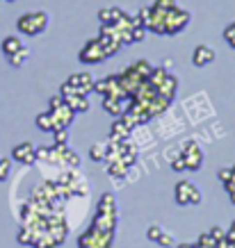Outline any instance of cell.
Returning a JSON list of instances; mask_svg holds the SVG:
<instances>
[{"label": "cell", "instance_id": "1", "mask_svg": "<svg viewBox=\"0 0 235 248\" xmlns=\"http://www.w3.org/2000/svg\"><path fill=\"white\" fill-rule=\"evenodd\" d=\"M48 14L46 12H28V14H23L16 23V28L21 34H28V37H37L41 32L48 28Z\"/></svg>", "mask_w": 235, "mask_h": 248}, {"label": "cell", "instance_id": "2", "mask_svg": "<svg viewBox=\"0 0 235 248\" xmlns=\"http://www.w3.org/2000/svg\"><path fill=\"white\" fill-rule=\"evenodd\" d=\"M80 248H112V232L89 226L87 232L80 234Z\"/></svg>", "mask_w": 235, "mask_h": 248}, {"label": "cell", "instance_id": "3", "mask_svg": "<svg viewBox=\"0 0 235 248\" xmlns=\"http://www.w3.org/2000/svg\"><path fill=\"white\" fill-rule=\"evenodd\" d=\"M187 23H190V12H185L181 7H174V9H167V14H165V34H178L187 28Z\"/></svg>", "mask_w": 235, "mask_h": 248}, {"label": "cell", "instance_id": "4", "mask_svg": "<svg viewBox=\"0 0 235 248\" xmlns=\"http://www.w3.org/2000/svg\"><path fill=\"white\" fill-rule=\"evenodd\" d=\"M181 157L185 159V166H187V171H199L201 166H203V151L199 148L197 141H185L183 143V151H181Z\"/></svg>", "mask_w": 235, "mask_h": 248}, {"label": "cell", "instance_id": "5", "mask_svg": "<svg viewBox=\"0 0 235 248\" xmlns=\"http://www.w3.org/2000/svg\"><path fill=\"white\" fill-rule=\"evenodd\" d=\"M105 60V50L101 46V39H91L87 41L83 50H80V62L83 64H99V62Z\"/></svg>", "mask_w": 235, "mask_h": 248}, {"label": "cell", "instance_id": "6", "mask_svg": "<svg viewBox=\"0 0 235 248\" xmlns=\"http://www.w3.org/2000/svg\"><path fill=\"white\" fill-rule=\"evenodd\" d=\"M12 157H14V162H18V164L30 166L37 162V148H34L30 141H23V143H18V146H14Z\"/></svg>", "mask_w": 235, "mask_h": 248}, {"label": "cell", "instance_id": "7", "mask_svg": "<svg viewBox=\"0 0 235 248\" xmlns=\"http://www.w3.org/2000/svg\"><path fill=\"white\" fill-rule=\"evenodd\" d=\"M50 112V116H53V123H55V130H68V125L73 123V109L64 103L62 107H57V109H48ZM53 130V132H55Z\"/></svg>", "mask_w": 235, "mask_h": 248}, {"label": "cell", "instance_id": "8", "mask_svg": "<svg viewBox=\"0 0 235 248\" xmlns=\"http://www.w3.org/2000/svg\"><path fill=\"white\" fill-rule=\"evenodd\" d=\"M215 57H217V55H215V50L210 46L199 44L197 48H194V53H192V64L199 68H203V66H208V64H213Z\"/></svg>", "mask_w": 235, "mask_h": 248}, {"label": "cell", "instance_id": "9", "mask_svg": "<svg viewBox=\"0 0 235 248\" xmlns=\"http://www.w3.org/2000/svg\"><path fill=\"white\" fill-rule=\"evenodd\" d=\"M67 82L73 84V87H78V89L83 91V96H87L89 91H94V82H96V80H94V76H91V73H87V71H84V73H73Z\"/></svg>", "mask_w": 235, "mask_h": 248}, {"label": "cell", "instance_id": "10", "mask_svg": "<svg viewBox=\"0 0 235 248\" xmlns=\"http://www.w3.org/2000/svg\"><path fill=\"white\" fill-rule=\"evenodd\" d=\"M192 189H194V185L187 180H181V182H176V203L183 205V207H187L190 205V196H192Z\"/></svg>", "mask_w": 235, "mask_h": 248}, {"label": "cell", "instance_id": "11", "mask_svg": "<svg viewBox=\"0 0 235 248\" xmlns=\"http://www.w3.org/2000/svg\"><path fill=\"white\" fill-rule=\"evenodd\" d=\"M94 228H99V230H107V232H114V226H117V214H101L96 212V217H94Z\"/></svg>", "mask_w": 235, "mask_h": 248}, {"label": "cell", "instance_id": "12", "mask_svg": "<svg viewBox=\"0 0 235 248\" xmlns=\"http://www.w3.org/2000/svg\"><path fill=\"white\" fill-rule=\"evenodd\" d=\"M103 109L110 112L112 116H121L126 112V107H123V98H114V96H105L103 98Z\"/></svg>", "mask_w": 235, "mask_h": 248}, {"label": "cell", "instance_id": "13", "mask_svg": "<svg viewBox=\"0 0 235 248\" xmlns=\"http://www.w3.org/2000/svg\"><path fill=\"white\" fill-rule=\"evenodd\" d=\"M176 89H178V78H174L171 73H169L167 80H165V82L158 87V93H160V96H165L167 100H174Z\"/></svg>", "mask_w": 235, "mask_h": 248}, {"label": "cell", "instance_id": "14", "mask_svg": "<svg viewBox=\"0 0 235 248\" xmlns=\"http://www.w3.org/2000/svg\"><path fill=\"white\" fill-rule=\"evenodd\" d=\"M64 103H67L73 114H80V112H89V98L87 96H71V98H64Z\"/></svg>", "mask_w": 235, "mask_h": 248}, {"label": "cell", "instance_id": "15", "mask_svg": "<svg viewBox=\"0 0 235 248\" xmlns=\"http://www.w3.org/2000/svg\"><path fill=\"white\" fill-rule=\"evenodd\" d=\"M121 14H123V9H119V7H105L99 12V21L105 23V25H114V23L121 18Z\"/></svg>", "mask_w": 235, "mask_h": 248}, {"label": "cell", "instance_id": "16", "mask_svg": "<svg viewBox=\"0 0 235 248\" xmlns=\"http://www.w3.org/2000/svg\"><path fill=\"white\" fill-rule=\"evenodd\" d=\"M130 169H133V166H130ZM107 173H110L112 178H117V180H123L126 173H128V166L123 164L121 159H114V162H107Z\"/></svg>", "mask_w": 235, "mask_h": 248}, {"label": "cell", "instance_id": "17", "mask_svg": "<svg viewBox=\"0 0 235 248\" xmlns=\"http://www.w3.org/2000/svg\"><path fill=\"white\" fill-rule=\"evenodd\" d=\"M101 214H117V201H114L112 194H103L99 201V210Z\"/></svg>", "mask_w": 235, "mask_h": 248}, {"label": "cell", "instance_id": "18", "mask_svg": "<svg viewBox=\"0 0 235 248\" xmlns=\"http://www.w3.org/2000/svg\"><path fill=\"white\" fill-rule=\"evenodd\" d=\"M23 48V41L18 37H5L2 39V53L7 55H14V53H18V50H21Z\"/></svg>", "mask_w": 235, "mask_h": 248}, {"label": "cell", "instance_id": "19", "mask_svg": "<svg viewBox=\"0 0 235 248\" xmlns=\"http://www.w3.org/2000/svg\"><path fill=\"white\" fill-rule=\"evenodd\" d=\"M130 68H133V71H135V73L142 78L144 82L149 80V76H151V71H153V66H151V64H149L146 60H137L135 64H130Z\"/></svg>", "mask_w": 235, "mask_h": 248}, {"label": "cell", "instance_id": "20", "mask_svg": "<svg viewBox=\"0 0 235 248\" xmlns=\"http://www.w3.org/2000/svg\"><path fill=\"white\" fill-rule=\"evenodd\" d=\"M34 123H37V128L44 130V132H53V130H55V123H53V116H50V112L39 114Z\"/></svg>", "mask_w": 235, "mask_h": 248}, {"label": "cell", "instance_id": "21", "mask_svg": "<svg viewBox=\"0 0 235 248\" xmlns=\"http://www.w3.org/2000/svg\"><path fill=\"white\" fill-rule=\"evenodd\" d=\"M28 57H30V50H28V48L23 46V48H21V50H18V53L9 55V64H12V66H14V68H21L23 64L28 62Z\"/></svg>", "mask_w": 235, "mask_h": 248}, {"label": "cell", "instance_id": "22", "mask_svg": "<svg viewBox=\"0 0 235 248\" xmlns=\"http://www.w3.org/2000/svg\"><path fill=\"white\" fill-rule=\"evenodd\" d=\"M89 159H94V162H105V143H94L89 148Z\"/></svg>", "mask_w": 235, "mask_h": 248}, {"label": "cell", "instance_id": "23", "mask_svg": "<svg viewBox=\"0 0 235 248\" xmlns=\"http://www.w3.org/2000/svg\"><path fill=\"white\" fill-rule=\"evenodd\" d=\"M12 173V162L7 157H0V182H5Z\"/></svg>", "mask_w": 235, "mask_h": 248}, {"label": "cell", "instance_id": "24", "mask_svg": "<svg viewBox=\"0 0 235 248\" xmlns=\"http://www.w3.org/2000/svg\"><path fill=\"white\" fill-rule=\"evenodd\" d=\"M224 41H226L231 48H235V21L228 23L226 28H224Z\"/></svg>", "mask_w": 235, "mask_h": 248}, {"label": "cell", "instance_id": "25", "mask_svg": "<svg viewBox=\"0 0 235 248\" xmlns=\"http://www.w3.org/2000/svg\"><path fill=\"white\" fill-rule=\"evenodd\" d=\"M155 244H160V246H165V248H174L176 246V239H174V234L165 230V232L160 234V239L155 241Z\"/></svg>", "mask_w": 235, "mask_h": 248}, {"label": "cell", "instance_id": "26", "mask_svg": "<svg viewBox=\"0 0 235 248\" xmlns=\"http://www.w3.org/2000/svg\"><path fill=\"white\" fill-rule=\"evenodd\" d=\"M53 139H55V146H68V132L67 130H55Z\"/></svg>", "mask_w": 235, "mask_h": 248}, {"label": "cell", "instance_id": "27", "mask_svg": "<svg viewBox=\"0 0 235 248\" xmlns=\"http://www.w3.org/2000/svg\"><path fill=\"white\" fill-rule=\"evenodd\" d=\"M130 37H133V44H137V41H144L146 28H144V25H135V28L130 30Z\"/></svg>", "mask_w": 235, "mask_h": 248}, {"label": "cell", "instance_id": "28", "mask_svg": "<svg viewBox=\"0 0 235 248\" xmlns=\"http://www.w3.org/2000/svg\"><path fill=\"white\" fill-rule=\"evenodd\" d=\"M94 91H99L101 96H107V93H110V78H107V80H101V82H94Z\"/></svg>", "mask_w": 235, "mask_h": 248}, {"label": "cell", "instance_id": "29", "mask_svg": "<svg viewBox=\"0 0 235 248\" xmlns=\"http://www.w3.org/2000/svg\"><path fill=\"white\" fill-rule=\"evenodd\" d=\"M162 232H165V228H160V226H151L149 230H146V237H149L151 241H158V239H160V234H162Z\"/></svg>", "mask_w": 235, "mask_h": 248}, {"label": "cell", "instance_id": "30", "mask_svg": "<svg viewBox=\"0 0 235 248\" xmlns=\"http://www.w3.org/2000/svg\"><path fill=\"white\" fill-rule=\"evenodd\" d=\"M153 7H158V9H174V7H178L176 5V0H155V5Z\"/></svg>", "mask_w": 235, "mask_h": 248}, {"label": "cell", "instance_id": "31", "mask_svg": "<svg viewBox=\"0 0 235 248\" xmlns=\"http://www.w3.org/2000/svg\"><path fill=\"white\" fill-rule=\"evenodd\" d=\"M171 169H174L176 173H183V171H187V166H185V159H183L181 155H178V159H174V162H171Z\"/></svg>", "mask_w": 235, "mask_h": 248}, {"label": "cell", "instance_id": "32", "mask_svg": "<svg viewBox=\"0 0 235 248\" xmlns=\"http://www.w3.org/2000/svg\"><path fill=\"white\" fill-rule=\"evenodd\" d=\"M210 234H213V239H215V241H221V239H226V232H224V230H221L219 226L210 228Z\"/></svg>", "mask_w": 235, "mask_h": 248}, {"label": "cell", "instance_id": "33", "mask_svg": "<svg viewBox=\"0 0 235 248\" xmlns=\"http://www.w3.org/2000/svg\"><path fill=\"white\" fill-rule=\"evenodd\" d=\"M62 105H64V98H62V93H60V96H53L50 100H48V107H50V109H57V107H62Z\"/></svg>", "mask_w": 235, "mask_h": 248}, {"label": "cell", "instance_id": "34", "mask_svg": "<svg viewBox=\"0 0 235 248\" xmlns=\"http://www.w3.org/2000/svg\"><path fill=\"white\" fill-rule=\"evenodd\" d=\"M201 198H203V196H201V189L194 187L192 189V196H190V205H199L201 203Z\"/></svg>", "mask_w": 235, "mask_h": 248}, {"label": "cell", "instance_id": "35", "mask_svg": "<svg viewBox=\"0 0 235 248\" xmlns=\"http://www.w3.org/2000/svg\"><path fill=\"white\" fill-rule=\"evenodd\" d=\"M217 178H219V180L224 182V185H226V182H231V178H233V173H231V169H221V171L217 173Z\"/></svg>", "mask_w": 235, "mask_h": 248}, {"label": "cell", "instance_id": "36", "mask_svg": "<svg viewBox=\"0 0 235 248\" xmlns=\"http://www.w3.org/2000/svg\"><path fill=\"white\" fill-rule=\"evenodd\" d=\"M224 187H226L228 196H231V201H233V205H235V182L231 180V182H226V185H224Z\"/></svg>", "mask_w": 235, "mask_h": 248}, {"label": "cell", "instance_id": "37", "mask_svg": "<svg viewBox=\"0 0 235 248\" xmlns=\"http://www.w3.org/2000/svg\"><path fill=\"white\" fill-rule=\"evenodd\" d=\"M178 248H197V244H181Z\"/></svg>", "mask_w": 235, "mask_h": 248}, {"label": "cell", "instance_id": "38", "mask_svg": "<svg viewBox=\"0 0 235 248\" xmlns=\"http://www.w3.org/2000/svg\"><path fill=\"white\" fill-rule=\"evenodd\" d=\"M231 173H233V178H231V180L235 182V166H233V169H231Z\"/></svg>", "mask_w": 235, "mask_h": 248}]
</instances>
